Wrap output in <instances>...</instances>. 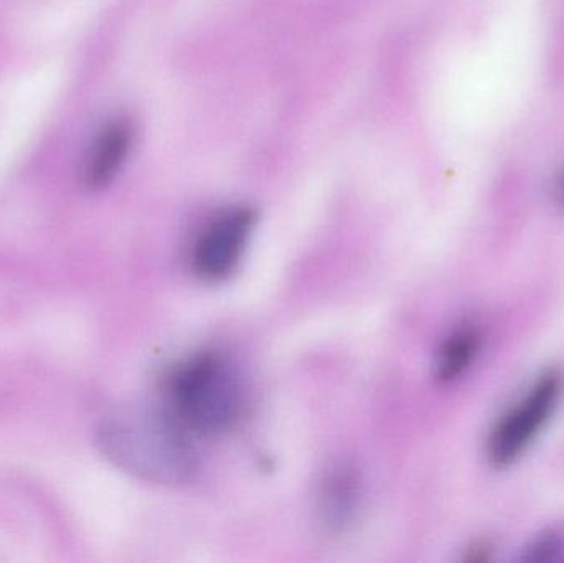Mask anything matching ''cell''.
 Here are the masks:
<instances>
[{"label":"cell","instance_id":"cell-5","mask_svg":"<svg viewBox=\"0 0 564 563\" xmlns=\"http://www.w3.org/2000/svg\"><path fill=\"white\" fill-rule=\"evenodd\" d=\"M361 502V481L350 465H334L317 492V519L327 534L341 535L355 524Z\"/></svg>","mask_w":564,"mask_h":563},{"label":"cell","instance_id":"cell-2","mask_svg":"<svg viewBox=\"0 0 564 563\" xmlns=\"http://www.w3.org/2000/svg\"><path fill=\"white\" fill-rule=\"evenodd\" d=\"M106 443L126 469L158 485H184L198 469L187 430L169 412L115 423L106 433Z\"/></svg>","mask_w":564,"mask_h":563},{"label":"cell","instance_id":"cell-6","mask_svg":"<svg viewBox=\"0 0 564 563\" xmlns=\"http://www.w3.org/2000/svg\"><path fill=\"white\" fill-rule=\"evenodd\" d=\"M135 129L129 119L109 121L96 136L86 158L83 178L86 187L101 191L121 172L134 145Z\"/></svg>","mask_w":564,"mask_h":563},{"label":"cell","instance_id":"cell-8","mask_svg":"<svg viewBox=\"0 0 564 563\" xmlns=\"http://www.w3.org/2000/svg\"><path fill=\"white\" fill-rule=\"evenodd\" d=\"M564 557V539L558 534L542 535L525 551V561L553 562Z\"/></svg>","mask_w":564,"mask_h":563},{"label":"cell","instance_id":"cell-3","mask_svg":"<svg viewBox=\"0 0 564 563\" xmlns=\"http://www.w3.org/2000/svg\"><path fill=\"white\" fill-rule=\"evenodd\" d=\"M563 379L555 370L539 377L532 389L494 426L487 443L490 462L507 466L523 455L545 429L562 399Z\"/></svg>","mask_w":564,"mask_h":563},{"label":"cell","instance_id":"cell-7","mask_svg":"<svg viewBox=\"0 0 564 563\" xmlns=\"http://www.w3.org/2000/svg\"><path fill=\"white\" fill-rule=\"evenodd\" d=\"M480 333L470 324L457 327L443 344L434 360V376L441 383L454 382L467 372L480 349Z\"/></svg>","mask_w":564,"mask_h":563},{"label":"cell","instance_id":"cell-1","mask_svg":"<svg viewBox=\"0 0 564 563\" xmlns=\"http://www.w3.org/2000/svg\"><path fill=\"white\" fill-rule=\"evenodd\" d=\"M171 413L187 432L215 436L243 419L247 392L238 370L217 353H198L172 370L167 383Z\"/></svg>","mask_w":564,"mask_h":563},{"label":"cell","instance_id":"cell-4","mask_svg":"<svg viewBox=\"0 0 564 563\" xmlns=\"http://www.w3.org/2000/svg\"><path fill=\"white\" fill-rule=\"evenodd\" d=\"M257 215L251 208L221 212L204 228L192 250V268L204 281L218 283L237 271L253 235Z\"/></svg>","mask_w":564,"mask_h":563},{"label":"cell","instance_id":"cell-9","mask_svg":"<svg viewBox=\"0 0 564 563\" xmlns=\"http://www.w3.org/2000/svg\"><path fill=\"white\" fill-rule=\"evenodd\" d=\"M553 192H555V198L558 201L560 205L564 207V172L555 178V184H553Z\"/></svg>","mask_w":564,"mask_h":563}]
</instances>
